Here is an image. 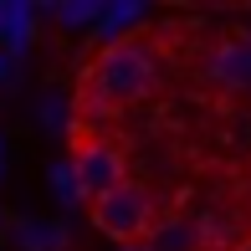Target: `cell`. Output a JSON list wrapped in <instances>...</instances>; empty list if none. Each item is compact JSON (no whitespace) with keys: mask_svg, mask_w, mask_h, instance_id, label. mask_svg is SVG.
<instances>
[{"mask_svg":"<svg viewBox=\"0 0 251 251\" xmlns=\"http://www.w3.org/2000/svg\"><path fill=\"white\" fill-rule=\"evenodd\" d=\"M159 87V62L144 41H108L98 51V62L87 67L82 77V93H77V113L93 108V113H118L144 102Z\"/></svg>","mask_w":251,"mask_h":251,"instance_id":"cell-1","label":"cell"},{"mask_svg":"<svg viewBox=\"0 0 251 251\" xmlns=\"http://www.w3.org/2000/svg\"><path fill=\"white\" fill-rule=\"evenodd\" d=\"M87 215H93V226L108 236V241L133 246V241H149V231H154V221H159V205H154V195H149V185L123 179L118 190L98 195Z\"/></svg>","mask_w":251,"mask_h":251,"instance_id":"cell-2","label":"cell"},{"mask_svg":"<svg viewBox=\"0 0 251 251\" xmlns=\"http://www.w3.org/2000/svg\"><path fill=\"white\" fill-rule=\"evenodd\" d=\"M123 179H128L123 149H113V144H102V139H82V144H77V154H72V185H77V195L98 200V195H108V190H118Z\"/></svg>","mask_w":251,"mask_h":251,"instance_id":"cell-3","label":"cell"},{"mask_svg":"<svg viewBox=\"0 0 251 251\" xmlns=\"http://www.w3.org/2000/svg\"><path fill=\"white\" fill-rule=\"evenodd\" d=\"M205 77L221 93H251V36H226L205 56Z\"/></svg>","mask_w":251,"mask_h":251,"instance_id":"cell-4","label":"cell"},{"mask_svg":"<svg viewBox=\"0 0 251 251\" xmlns=\"http://www.w3.org/2000/svg\"><path fill=\"white\" fill-rule=\"evenodd\" d=\"M144 251H210L205 246V221L200 215H185V210L159 215L149 241H144Z\"/></svg>","mask_w":251,"mask_h":251,"instance_id":"cell-5","label":"cell"},{"mask_svg":"<svg viewBox=\"0 0 251 251\" xmlns=\"http://www.w3.org/2000/svg\"><path fill=\"white\" fill-rule=\"evenodd\" d=\"M0 82H5V56H0Z\"/></svg>","mask_w":251,"mask_h":251,"instance_id":"cell-6","label":"cell"}]
</instances>
